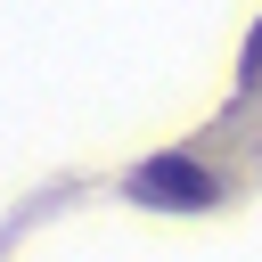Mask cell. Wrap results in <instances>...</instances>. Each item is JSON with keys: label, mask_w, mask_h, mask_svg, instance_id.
I'll return each instance as SVG.
<instances>
[{"label": "cell", "mask_w": 262, "mask_h": 262, "mask_svg": "<svg viewBox=\"0 0 262 262\" xmlns=\"http://www.w3.org/2000/svg\"><path fill=\"white\" fill-rule=\"evenodd\" d=\"M131 196L139 205H172V213H213L229 196V180L213 164H196V156H156V164L131 172Z\"/></svg>", "instance_id": "cell-1"}, {"label": "cell", "mask_w": 262, "mask_h": 262, "mask_svg": "<svg viewBox=\"0 0 262 262\" xmlns=\"http://www.w3.org/2000/svg\"><path fill=\"white\" fill-rule=\"evenodd\" d=\"M246 74H262V25L246 33Z\"/></svg>", "instance_id": "cell-2"}]
</instances>
